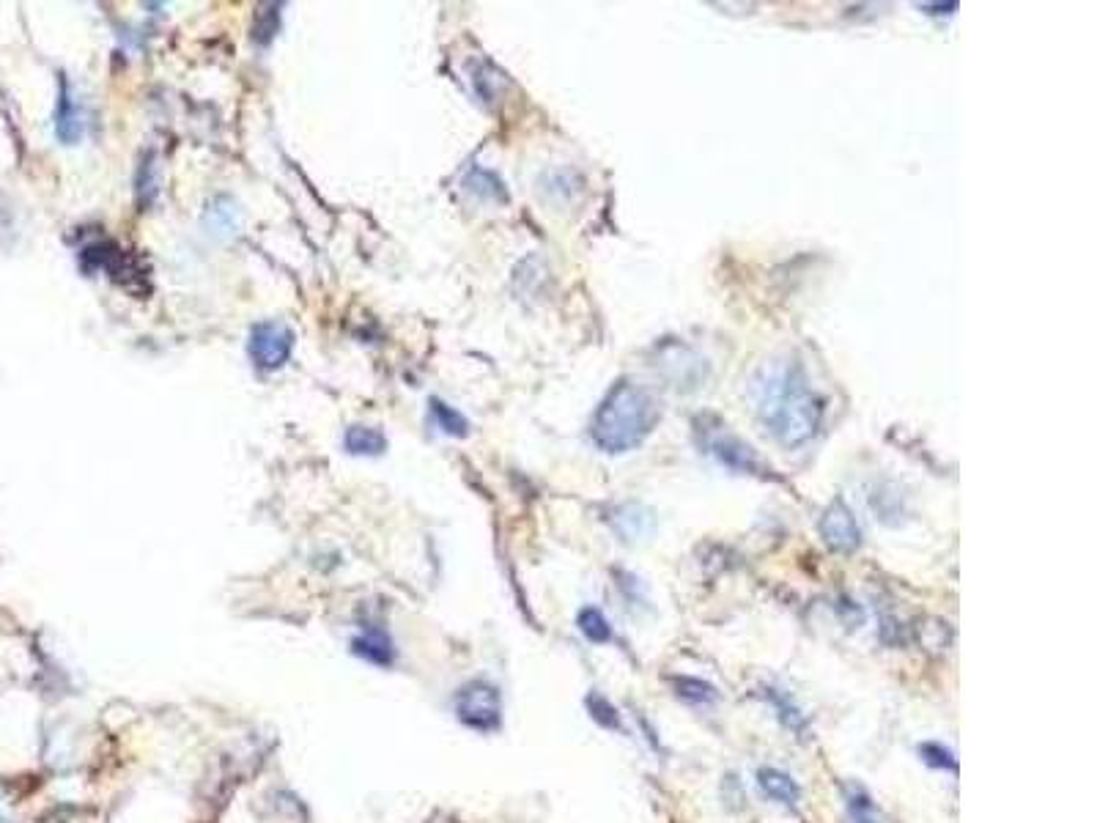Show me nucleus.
Instances as JSON below:
<instances>
[{"label":"nucleus","mask_w":1097,"mask_h":823,"mask_svg":"<svg viewBox=\"0 0 1097 823\" xmlns=\"http://www.w3.org/2000/svg\"><path fill=\"white\" fill-rule=\"evenodd\" d=\"M757 415L785 448H799L821 426V398L796 360L768 363L752 382Z\"/></svg>","instance_id":"obj_1"},{"label":"nucleus","mask_w":1097,"mask_h":823,"mask_svg":"<svg viewBox=\"0 0 1097 823\" xmlns=\"http://www.w3.org/2000/svg\"><path fill=\"white\" fill-rule=\"evenodd\" d=\"M659 420V407L648 390L623 379L601 401L590 437L604 453H629L648 437Z\"/></svg>","instance_id":"obj_2"},{"label":"nucleus","mask_w":1097,"mask_h":823,"mask_svg":"<svg viewBox=\"0 0 1097 823\" xmlns=\"http://www.w3.org/2000/svg\"><path fill=\"white\" fill-rule=\"evenodd\" d=\"M453 708L461 725L478 733H494L502 725V697L500 689L483 678L467 681L453 697Z\"/></svg>","instance_id":"obj_3"},{"label":"nucleus","mask_w":1097,"mask_h":823,"mask_svg":"<svg viewBox=\"0 0 1097 823\" xmlns=\"http://www.w3.org/2000/svg\"><path fill=\"white\" fill-rule=\"evenodd\" d=\"M291 349H294V332L283 321H261L250 332V357L264 371L286 365Z\"/></svg>","instance_id":"obj_4"},{"label":"nucleus","mask_w":1097,"mask_h":823,"mask_svg":"<svg viewBox=\"0 0 1097 823\" xmlns=\"http://www.w3.org/2000/svg\"><path fill=\"white\" fill-rule=\"evenodd\" d=\"M821 538L834 552H853L856 546L862 544L859 522H856L853 511L842 500H834L826 508V514L821 519Z\"/></svg>","instance_id":"obj_5"},{"label":"nucleus","mask_w":1097,"mask_h":823,"mask_svg":"<svg viewBox=\"0 0 1097 823\" xmlns=\"http://www.w3.org/2000/svg\"><path fill=\"white\" fill-rule=\"evenodd\" d=\"M757 788L771 802L785 804V807H793L801 799L799 782L793 780L790 774H785V771L774 769V766H763V769L757 771Z\"/></svg>","instance_id":"obj_6"},{"label":"nucleus","mask_w":1097,"mask_h":823,"mask_svg":"<svg viewBox=\"0 0 1097 823\" xmlns=\"http://www.w3.org/2000/svg\"><path fill=\"white\" fill-rule=\"evenodd\" d=\"M352 651L365 662L379 664V667H390L395 662L393 640L379 629H365L363 634H357L352 640Z\"/></svg>","instance_id":"obj_7"},{"label":"nucleus","mask_w":1097,"mask_h":823,"mask_svg":"<svg viewBox=\"0 0 1097 823\" xmlns=\"http://www.w3.org/2000/svg\"><path fill=\"white\" fill-rule=\"evenodd\" d=\"M55 132L64 143H75L80 135H83V121H80V110L69 97V83L61 80V99H58V113H55Z\"/></svg>","instance_id":"obj_8"},{"label":"nucleus","mask_w":1097,"mask_h":823,"mask_svg":"<svg viewBox=\"0 0 1097 823\" xmlns=\"http://www.w3.org/2000/svg\"><path fill=\"white\" fill-rule=\"evenodd\" d=\"M672 689H675L678 700H683V703H689V706H697V708L714 706L716 700H719L716 686H711L708 681H703V678L675 675V678H672Z\"/></svg>","instance_id":"obj_9"},{"label":"nucleus","mask_w":1097,"mask_h":823,"mask_svg":"<svg viewBox=\"0 0 1097 823\" xmlns=\"http://www.w3.org/2000/svg\"><path fill=\"white\" fill-rule=\"evenodd\" d=\"M346 448L357 456H379L387 450V439L379 428L352 426L346 431Z\"/></svg>","instance_id":"obj_10"},{"label":"nucleus","mask_w":1097,"mask_h":823,"mask_svg":"<svg viewBox=\"0 0 1097 823\" xmlns=\"http://www.w3.org/2000/svg\"><path fill=\"white\" fill-rule=\"evenodd\" d=\"M711 453L719 456L725 464H730V467H738V470H752V467L757 464L755 456H752V448L741 445L738 439H725V437L714 439V442H711Z\"/></svg>","instance_id":"obj_11"},{"label":"nucleus","mask_w":1097,"mask_h":823,"mask_svg":"<svg viewBox=\"0 0 1097 823\" xmlns=\"http://www.w3.org/2000/svg\"><path fill=\"white\" fill-rule=\"evenodd\" d=\"M576 626H579V631L585 634L587 640L590 642H596V645H607V642H612V626H609V620L604 618V612L596 610V607H585V610L579 612V618H576Z\"/></svg>","instance_id":"obj_12"},{"label":"nucleus","mask_w":1097,"mask_h":823,"mask_svg":"<svg viewBox=\"0 0 1097 823\" xmlns=\"http://www.w3.org/2000/svg\"><path fill=\"white\" fill-rule=\"evenodd\" d=\"M766 700L771 703V708L777 711V717L782 725L793 730V733H807V717L801 714L799 708L790 703V697H785L779 689H766Z\"/></svg>","instance_id":"obj_13"},{"label":"nucleus","mask_w":1097,"mask_h":823,"mask_svg":"<svg viewBox=\"0 0 1097 823\" xmlns=\"http://www.w3.org/2000/svg\"><path fill=\"white\" fill-rule=\"evenodd\" d=\"M845 802H848V823H881V818L875 813L873 799L859 785L848 788Z\"/></svg>","instance_id":"obj_14"},{"label":"nucleus","mask_w":1097,"mask_h":823,"mask_svg":"<svg viewBox=\"0 0 1097 823\" xmlns=\"http://www.w3.org/2000/svg\"><path fill=\"white\" fill-rule=\"evenodd\" d=\"M585 706L587 711H590L593 722H598L601 727H607V730H623V719H620L618 708L612 706L607 697H601L593 692V695H587Z\"/></svg>","instance_id":"obj_15"},{"label":"nucleus","mask_w":1097,"mask_h":823,"mask_svg":"<svg viewBox=\"0 0 1097 823\" xmlns=\"http://www.w3.org/2000/svg\"><path fill=\"white\" fill-rule=\"evenodd\" d=\"M919 755H922V760H925L927 766H933V769H944V771L958 769L955 752L944 747V744H936V741H925V744H919Z\"/></svg>","instance_id":"obj_16"},{"label":"nucleus","mask_w":1097,"mask_h":823,"mask_svg":"<svg viewBox=\"0 0 1097 823\" xmlns=\"http://www.w3.org/2000/svg\"><path fill=\"white\" fill-rule=\"evenodd\" d=\"M434 415L439 417V423H442V428L448 431V434H467V420L464 417L458 415V412H453L450 407H445L442 401H434Z\"/></svg>","instance_id":"obj_17"}]
</instances>
